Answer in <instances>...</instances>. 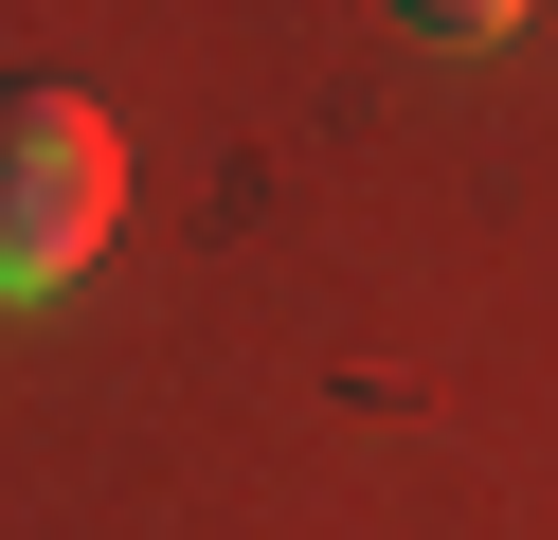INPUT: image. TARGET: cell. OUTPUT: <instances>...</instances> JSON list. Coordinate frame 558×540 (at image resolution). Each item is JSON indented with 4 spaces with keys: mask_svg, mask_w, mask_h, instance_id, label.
<instances>
[{
    "mask_svg": "<svg viewBox=\"0 0 558 540\" xmlns=\"http://www.w3.org/2000/svg\"><path fill=\"white\" fill-rule=\"evenodd\" d=\"M397 19H414V36H450V55H469V36H505L522 0H397Z\"/></svg>",
    "mask_w": 558,
    "mask_h": 540,
    "instance_id": "7a4b0ae2",
    "label": "cell"
},
{
    "mask_svg": "<svg viewBox=\"0 0 558 540\" xmlns=\"http://www.w3.org/2000/svg\"><path fill=\"white\" fill-rule=\"evenodd\" d=\"M109 216H126V127L54 72H19L0 91V307H54L109 252Z\"/></svg>",
    "mask_w": 558,
    "mask_h": 540,
    "instance_id": "6da1fadb",
    "label": "cell"
}]
</instances>
